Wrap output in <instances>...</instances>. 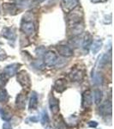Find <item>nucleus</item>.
<instances>
[{"instance_id":"39448f33","label":"nucleus","mask_w":114,"mask_h":129,"mask_svg":"<svg viewBox=\"0 0 114 129\" xmlns=\"http://www.w3.org/2000/svg\"><path fill=\"white\" fill-rule=\"evenodd\" d=\"M93 103V96L90 90H86L82 93V106L83 109H88Z\"/></svg>"},{"instance_id":"9d476101","label":"nucleus","mask_w":114,"mask_h":129,"mask_svg":"<svg viewBox=\"0 0 114 129\" xmlns=\"http://www.w3.org/2000/svg\"><path fill=\"white\" fill-rule=\"evenodd\" d=\"M49 106L52 114H57L59 112V100L51 95L49 99Z\"/></svg>"},{"instance_id":"f8f14e48","label":"nucleus","mask_w":114,"mask_h":129,"mask_svg":"<svg viewBox=\"0 0 114 129\" xmlns=\"http://www.w3.org/2000/svg\"><path fill=\"white\" fill-rule=\"evenodd\" d=\"M99 114L103 116L111 115V102H105L99 107Z\"/></svg>"},{"instance_id":"bb28decb","label":"nucleus","mask_w":114,"mask_h":129,"mask_svg":"<svg viewBox=\"0 0 114 129\" xmlns=\"http://www.w3.org/2000/svg\"><path fill=\"white\" fill-rule=\"evenodd\" d=\"M6 58H7V53H5V50L0 47V61H4Z\"/></svg>"},{"instance_id":"ddd939ff","label":"nucleus","mask_w":114,"mask_h":129,"mask_svg":"<svg viewBox=\"0 0 114 129\" xmlns=\"http://www.w3.org/2000/svg\"><path fill=\"white\" fill-rule=\"evenodd\" d=\"M26 100H27L26 95L23 94V93H20L16 96V107L20 109H24L25 107H26Z\"/></svg>"},{"instance_id":"5701e85b","label":"nucleus","mask_w":114,"mask_h":129,"mask_svg":"<svg viewBox=\"0 0 114 129\" xmlns=\"http://www.w3.org/2000/svg\"><path fill=\"white\" fill-rule=\"evenodd\" d=\"M8 79H9V78L5 73L0 74V88H3L5 86V84L8 82Z\"/></svg>"},{"instance_id":"c756f323","label":"nucleus","mask_w":114,"mask_h":129,"mask_svg":"<svg viewBox=\"0 0 114 129\" xmlns=\"http://www.w3.org/2000/svg\"><path fill=\"white\" fill-rule=\"evenodd\" d=\"M97 126H98V123H97L96 121H90L89 122V126H91V127H96Z\"/></svg>"},{"instance_id":"0eeeda50","label":"nucleus","mask_w":114,"mask_h":129,"mask_svg":"<svg viewBox=\"0 0 114 129\" xmlns=\"http://www.w3.org/2000/svg\"><path fill=\"white\" fill-rule=\"evenodd\" d=\"M69 77L73 82H81L84 78V72L80 69H74L70 72Z\"/></svg>"},{"instance_id":"a878e982","label":"nucleus","mask_w":114,"mask_h":129,"mask_svg":"<svg viewBox=\"0 0 114 129\" xmlns=\"http://www.w3.org/2000/svg\"><path fill=\"white\" fill-rule=\"evenodd\" d=\"M93 80H94V83L96 84H99L102 83V78H101V77L99 76V74H95L94 77L93 76Z\"/></svg>"},{"instance_id":"20e7f679","label":"nucleus","mask_w":114,"mask_h":129,"mask_svg":"<svg viewBox=\"0 0 114 129\" xmlns=\"http://www.w3.org/2000/svg\"><path fill=\"white\" fill-rule=\"evenodd\" d=\"M57 62H58V58L54 52L48 51L46 53H45L44 64L45 66H49V67H51V66H55V64H57Z\"/></svg>"},{"instance_id":"7c9ffc66","label":"nucleus","mask_w":114,"mask_h":129,"mask_svg":"<svg viewBox=\"0 0 114 129\" xmlns=\"http://www.w3.org/2000/svg\"><path fill=\"white\" fill-rule=\"evenodd\" d=\"M107 0H91V2L92 3H94V4H96V3H103V2H106Z\"/></svg>"},{"instance_id":"c85d7f7f","label":"nucleus","mask_w":114,"mask_h":129,"mask_svg":"<svg viewBox=\"0 0 114 129\" xmlns=\"http://www.w3.org/2000/svg\"><path fill=\"white\" fill-rule=\"evenodd\" d=\"M3 129H12V126H10V123H8V122H6L3 125Z\"/></svg>"},{"instance_id":"2eb2a0df","label":"nucleus","mask_w":114,"mask_h":129,"mask_svg":"<svg viewBox=\"0 0 114 129\" xmlns=\"http://www.w3.org/2000/svg\"><path fill=\"white\" fill-rule=\"evenodd\" d=\"M54 129H67L65 121L61 116H58L54 119Z\"/></svg>"},{"instance_id":"1a4fd4ad","label":"nucleus","mask_w":114,"mask_h":129,"mask_svg":"<svg viewBox=\"0 0 114 129\" xmlns=\"http://www.w3.org/2000/svg\"><path fill=\"white\" fill-rule=\"evenodd\" d=\"M19 66H20V64H16V63L9 64V66H7L5 68V70H4V73H5L8 78H10V77H13L14 75L16 74Z\"/></svg>"},{"instance_id":"4be33fe9","label":"nucleus","mask_w":114,"mask_h":129,"mask_svg":"<svg viewBox=\"0 0 114 129\" xmlns=\"http://www.w3.org/2000/svg\"><path fill=\"white\" fill-rule=\"evenodd\" d=\"M83 26L82 25H80V23L75 25L73 26V28H72V34L76 35H80L81 33L83 31Z\"/></svg>"},{"instance_id":"9b49d317","label":"nucleus","mask_w":114,"mask_h":129,"mask_svg":"<svg viewBox=\"0 0 114 129\" xmlns=\"http://www.w3.org/2000/svg\"><path fill=\"white\" fill-rule=\"evenodd\" d=\"M67 88V82L65 78H59L55 82L54 84V89L59 93H62Z\"/></svg>"},{"instance_id":"412c9836","label":"nucleus","mask_w":114,"mask_h":129,"mask_svg":"<svg viewBox=\"0 0 114 129\" xmlns=\"http://www.w3.org/2000/svg\"><path fill=\"white\" fill-rule=\"evenodd\" d=\"M9 99V95L7 91L4 89H0V103H5Z\"/></svg>"},{"instance_id":"7ed1b4c3","label":"nucleus","mask_w":114,"mask_h":129,"mask_svg":"<svg viewBox=\"0 0 114 129\" xmlns=\"http://www.w3.org/2000/svg\"><path fill=\"white\" fill-rule=\"evenodd\" d=\"M78 4H79V0H63L61 5L64 11L66 13H70L77 7Z\"/></svg>"},{"instance_id":"4468645a","label":"nucleus","mask_w":114,"mask_h":129,"mask_svg":"<svg viewBox=\"0 0 114 129\" xmlns=\"http://www.w3.org/2000/svg\"><path fill=\"white\" fill-rule=\"evenodd\" d=\"M2 35L5 39L9 41H15L16 40V33L13 28H5L2 32Z\"/></svg>"},{"instance_id":"f03ea898","label":"nucleus","mask_w":114,"mask_h":129,"mask_svg":"<svg viewBox=\"0 0 114 129\" xmlns=\"http://www.w3.org/2000/svg\"><path fill=\"white\" fill-rule=\"evenodd\" d=\"M82 19V12L80 11V10H73L70 12L68 16V22L70 26L80 23V22Z\"/></svg>"},{"instance_id":"393cba45","label":"nucleus","mask_w":114,"mask_h":129,"mask_svg":"<svg viewBox=\"0 0 114 129\" xmlns=\"http://www.w3.org/2000/svg\"><path fill=\"white\" fill-rule=\"evenodd\" d=\"M41 121H42V124H47L49 122V117H48V114H47V112L44 110L42 112V119H41Z\"/></svg>"},{"instance_id":"b1692460","label":"nucleus","mask_w":114,"mask_h":129,"mask_svg":"<svg viewBox=\"0 0 114 129\" xmlns=\"http://www.w3.org/2000/svg\"><path fill=\"white\" fill-rule=\"evenodd\" d=\"M71 44L75 46V47H78L80 46V44H82V39H81L80 37H75L73 39V41H71Z\"/></svg>"},{"instance_id":"423d86ee","label":"nucleus","mask_w":114,"mask_h":129,"mask_svg":"<svg viewBox=\"0 0 114 129\" xmlns=\"http://www.w3.org/2000/svg\"><path fill=\"white\" fill-rule=\"evenodd\" d=\"M22 31L26 35H32L34 33V25L31 21H23L21 26Z\"/></svg>"},{"instance_id":"a211bd4d","label":"nucleus","mask_w":114,"mask_h":129,"mask_svg":"<svg viewBox=\"0 0 114 129\" xmlns=\"http://www.w3.org/2000/svg\"><path fill=\"white\" fill-rule=\"evenodd\" d=\"M94 98L95 104H99L102 100V92L99 89H95L94 91Z\"/></svg>"},{"instance_id":"6ab92c4d","label":"nucleus","mask_w":114,"mask_h":129,"mask_svg":"<svg viewBox=\"0 0 114 129\" xmlns=\"http://www.w3.org/2000/svg\"><path fill=\"white\" fill-rule=\"evenodd\" d=\"M0 115H1L2 119L5 120H7V121H8V120H10V119H11V117H12L11 114L9 113L7 110L2 109L1 107H0Z\"/></svg>"},{"instance_id":"2f4dec72","label":"nucleus","mask_w":114,"mask_h":129,"mask_svg":"<svg viewBox=\"0 0 114 129\" xmlns=\"http://www.w3.org/2000/svg\"><path fill=\"white\" fill-rule=\"evenodd\" d=\"M38 2H40V3H41V2H43V1H45V0H37Z\"/></svg>"},{"instance_id":"f257e3e1","label":"nucleus","mask_w":114,"mask_h":129,"mask_svg":"<svg viewBox=\"0 0 114 129\" xmlns=\"http://www.w3.org/2000/svg\"><path fill=\"white\" fill-rule=\"evenodd\" d=\"M17 74L16 79L18 83L23 87L24 89H29L31 87V80L29 78V75L26 71H21Z\"/></svg>"},{"instance_id":"dca6fc26","label":"nucleus","mask_w":114,"mask_h":129,"mask_svg":"<svg viewBox=\"0 0 114 129\" xmlns=\"http://www.w3.org/2000/svg\"><path fill=\"white\" fill-rule=\"evenodd\" d=\"M38 107V96L35 92H32L29 100V109H36Z\"/></svg>"},{"instance_id":"cd10ccee","label":"nucleus","mask_w":114,"mask_h":129,"mask_svg":"<svg viewBox=\"0 0 114 129\" xmlns=\"http://www.w3.org/2000/svg\"><path fill=\"white\" fill-rule=\"evenodd\" d=\"M36 53H37V55H39V56H41V55L45 54V47H38V48L36 49Z\"/></svg>"},{"instance_id":"aec40b11","label":"nucleus","mask_w":114,"mask_h":129,"mask_svg":"<svg viewBox=\"0 0 114 129\" xmlns=\"http://www.w3.org/2000/svg\"><path fill=\"white\" fill-rule=\"evenodd\" d=\"M93 41H92V36H91V35L89 34H87L85 35V37L83 39H82V46H83L84 47H88V46H90L92 44Z\"/></svg>"},{"instance_id":"f3484780","label":"nucleus","mask_w":114,"mask_h":129,"mask_svg":"<svg viewBox=\"0 0 114 129\" xmlns=\"http://www.w3.org/2000/svg\"><path fill=\"white\" fill-rule=\"evenodd\" d=\"M102 47V41L101 40H96L92 42V52L93 53H97L100 50Z\"/></svg>"},{"instance_id":"6e6552de","label":"nucleus","mask_w":114,"mask_h":129,"mask_svg":"<svg viewBox=\"0 0 114 129\" xmlns=\"http://www.w3.org/2000/svg\"><path fill=\"white\" fill-rule=\"evenodd\" d=\"M58 52L59 54L63 57H71L73 55V50L70 47H68L66 45H59L57 47Z\"/></svg>"}]
</instances>
